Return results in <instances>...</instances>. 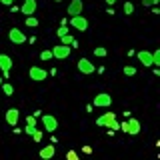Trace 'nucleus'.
Instances as JSON below:
<instances>
[{
  "instance_id": "obj_6",
  "label": "nucleus",
  "mask_w": 160,
  "mask_h": 160,
  "mask_svg": "<svg viewBox=\"0 0 160 160\" xmlns=\"http://www.w3.org/2000/svg\"><path fill=\"white\" fill-rule=\"evenodd\" d=\"M8 38H10V42H12V44H24V42L28 40V38H26V34H24L20 28H10Z\"/></svg>"
},
{
  "instance_id": "obj_28",
  "label": "nucleus",
  "mask_w": 160,
  "mask_h": 160,
  "mask_svg": "<svg viewBox=\"0 0 160 160\" xmlns=\"http://www.w3.org/2000/svg\"><path fill=\"white\" fill-rule=\"evenodd\" d=\"M34 130H36L34 126H26V128H24V132H26L28 136H32V134H34Z\"/></svg>"
},
{
  "instance_id": "obj_23",
  "label": "nucleus",
  "mask_w": 160,
  "mask_h": 160,
  "mask_svg": "<svg viewBox=\"0 0 160 160\" xmlns=\"http://www.w3.org/2000/svg\"><path fill=\"white\" fill-rule=\"evenodd\" d=\"M122 72L126 74V76H134V74H136V68H134V66H128V64H126V66H124V70H122Z\"/></svg>"
},
{
  "instance_id": "obj_10",
  "label": "nucleus",
  "mask_w": 160,
  "mask_h": 160,
  "mask_svg": "<svg viewBox=\"0 0 160 160\" xmlns=\"http://www.w3.org/2000/svg\"><path fill=\"white\" fill-rule=\"evenodd\" d=\"M42 124H44V128H46V132H54V130L58 128V120H56V116H52V114H42Z\"/></svg>"
},
{
  "instance_id": "obj_12",
  "label": "nucleus",
  "mask_w": 160,
  "mask_h": 160,
  "mask_svg": "<svg viewBox=\"0 0 160 160\" xmlns=\"http://www.w3.org/2000/svg\"><path fill=\"white\" fill-rule=\"evenodd\" d=\"M36 8H38V2H36V0H24V4L20 6V12L26 14V16H34Z\"/></svg>"
},
{
  "instance_id": "obj_16",
  "label": "nucleus",
  "mask_w": 160,
  "mask_h": 160,
  "mask_svg": "<svg viewBox=\"0 0 160 160\" xmlns=\"http://www.w3.org/2000/svg\"><path fill=\"white\" fill-rule=\"evenodd\" d=\"M60 40H62V42H60V44H64V46H72V42H74V36H72V34H64V36L62 38H60Z\"/></svg>"
},
{
  "instance_id": "obj_13",
  "label": "nucleus",
  "mask_w": 160,
  "mask_h": 160,
  "mask_svg": "<svg viewBox=\"0 0 160 160\" xmlns=\"http://www.w3.org/2000/svg\"><path fill=\"white\" fill-rule=\"evenodd\" d=\"M18 120H20V112H18V108H8V110H6V122L10 124V126H16Z\"/></svg>"
},
{
  "instance_id": "obj_8",
  "label": "nucleus",
  "mask_w": 160,
  "mask_h": 160,
  "mask_svg": "<svg viewBox=\"0 0 160 160\" xmlns=\"http://www.w3.org/2000/svg\"><path fill=\"white\" fill-rule=\"evenodd\" d=\"M76 66H78V70H80V74H86V76H88V74H94V70H96V66H94V64L90 62L88 58H80Z\"/></svg>"
},
{
  "instance_id": "obj_20",
  "label": "nucleus",
  "mask_w": 160,
  "mask_h": 160,
  "mask_svg": "<svg viewBox=\"0 0 160 160\" xmlns=\"http://www.w3.org/2000/svg\"><path fill=\"white\" fill-rule=\"evenodd\" d=\"M160 64V50H154L152 52V66H158Z\"/></svg>"
},
{
  "instance_id": "obj_3",
  "label": "nucleus",
  "mask_w": 160,
  "mask_h": 160,
  "mask_svg": "<svg viewBox=\"0 0 160 160\" xmlns=\"http://www.w3.org/2000/svg\"><path fill=\"white\" fill-rule=\"evenodd\" d=\"M110 104H112V96L106 92H100L94 96V102H92V106H96V108H108Z\"/></svg>"
},
{
  "instance_id": "obj_34",
  "label": "nucleus",
  "mask_w": 160,
  "mask_h": 160,
  "mask_svg": "<svg viewBox=\"0 0 160 160\" xmlns=\"http://www.w3.org/2000/svg\"><path fill=\"white\" fill-rule=\"evenodd\" d=\"M54 2H62V0H54Z\"/></svg>"
},
{
  "instance_id": "obj_9",
  "label": "nucleus",
  "mask_w": 160,
  "mask_h": 160,
  "mask_svg": "<svg viewBox=\"0 0 160 160\" xmlns=\"http://www.w3.org/2000/svg\"><path fill=\"white\" fill-rule=\"evenodd\" d=\"M10 68H12V58L8 54H0V70H2L4 78L10 76Z\"/></svg>"
},
{
  "instance_id": "obj_5",
  "label": "nucleus",
  "mask_w": 160,
  "mask_h": 160,
  "mask_svg": "<svg viewBox=\"0 0 160 160\" xmlns=\"http://www.w3.org/2000/svg\"><path fill=\"white\" fill-rule=\"evenodd\" d=\"M70 52H72V48H70V46L58 44V46H54V48H52V58H56V60H64V58H68V56H70Z\"/></svg>"
},
{
  "instance_id": "obj_35",
  "label": "nucleus",
  "mask_w": 160,
  "mask_h": 160,
  "mask_svg": "<svg viewBox=\"0 0 160 160\" xmlns=\"http://www.w3.org/2000/svg\"><path fill=\"white\" fill-rule=\"evenodd\" d=\"M0 84H2V78H0Z\"/></svg>"
},
{
  "instance_id": "obj_4",
  "label": "nucleus",
  "mask_w": 160,
  "mask_h": 160,
  "mask_svg": "<svg viewBox=\"0 0 160 160\" xmlns=\"http://www.w3.org/2000/svg\"><path fill=\"white\" fill-rule=\"evenodd\" d=\"M70 24H72V28L74 30H78V32H86L88 30V20H86V16H72L70 18Z\"/></svg>"
},
{
  "instance_id": "obj_17",
  "label": "nucleus",
  "mask_w": 160,
  "mask_h": 160,
  "mask_svg": "<svg viewBox=\"0 0 160 160\" xmlns=\"http://www.w3.org/2000/svg\"><path fill=\"white\" fill-rule=\"evenodd\" d=\"M0 86H2V92L4 94H6V96H12V94H14V86H12V84H0Z\"/></svg>"
},
{
  "instance_id": "obj_15",
  "label": "nucleus",
  "mask_w": 160,
  "mask_h": 160,
  "mask_svg": "<svg viewBox=\"0 0 160 160\" xmlns=\"http://www.w3.org/2000/svg\"><path fill=\"white\" fill-rule=\"evenodd\" d=\"M136 58L140 60V64H144V66H152V52H148V50L136 52Z\"/></svg>"
},
{
  "instance_id": "obj_1",
  "label": "nucleus",
  "mask_w": 160,
  "mask_h": 160,
  "mask_svg": "<svg viewBox=\"0 0 160 160\" xmlns=\"http://www.w3.org/2000/svg\"><path fill=\"white\" fill-rule=\"evenodd\" d=\"M96 126H104V128L120 130V124L116 122V112H104L102 116H98V118H96Z\"/></svg>"
},
{
  "instance_id": "obj_21",
  "label": "nucleus",
  "mask_w": 160,
  "mask_h": 160,
  "mask_svg": "<svg viewBox=\"0 0 160 160\" xmlns=\"http://www.w3.org/2000/svg\"><path fill=\"white\" fill-rule=\"evenodd\" d=\"M66 160H80V156H78L76 150H68V152H66Z\"/></svg>"
},
{
  "instance_id": "obj_2",
  "label": "nucleus",
  "mask_w": 160,
  "mask_h": 160,
  "mask_svg": "<svg viewBox=\"0 0 160 160\" xmlns=\"http://www.w3.org/2000/svg\"><path fill=\"white\" fill-rule=\"evenodd\" d=\"M120 130H124L126 134H132V136H136L140 132V122L136 118H128L124 124H120Z\"/></svg>"
},
{
  "instance_id": "obj_30",
  "label": "nucleus",
  "mask_w": 160,
  "mask_h": 160,
  "mask_svg": "<svg viewBox=\"0 0 160 160\" xmlns=\"http://www.w3.org/2000/svg\"><path fill=\"white\" fill-rule=\"evenodd\" d=\"M82 152H84V154H90V152H92V148H90V146H84Z\"/></svg>"
},
{
  "instance_id": "obj_22",
  "label": "nucleus",
  "mask_w": 160,
  "mask_h": 160,
  "mask_svg": "<svg viewBox=\"0 0 160 160\" xmlns=\"http://www.w3.org/2000/svg\"><path fill=\"white\" fill-rule=\"evenodd\" d=\"M94 54H96V56L98 58H104V56H106V48H102V46H98V48H94Z\"/></svg>"
},
{
  "instance_id": "obj_29",
  "label": "nucleus",
  "mask_w": 160,
  "mask_h": 160,
  "mask_svg": "<svg viewBox=\"0 0 160 160\" xmlns=\"http://www.w3.org/2000/svg\"><path fill=\"white\" fill-rule=\"evenodd\" d=\"M14 2H16V0H0V4H4V6H12Z\"/></svg>"
},
{
  "instance_id": "obj_26",
  "label": "nucleus",
  "mask_w": 160,
  "mask_h": 160,
  "mask_svg": "<svg viewBox=\"0 0 160 160\" xmlns=\"http://www.w3.org/2000/svg\"><path fill=\"white\" fill-rule=\"evenodd\" d=\"M56 34H58V38H62L64 34H68V28H66V26H60V28L56 30Z\"/></svg>"
},
{
  "instance_id": "obj_11",
  "label": "nucleus",
  "mask_w": 160,
  "mask_h": 160,
  "mask_svg": "<svg viewBox=\"0 0 160 160\" xmlns=\"http://www.w3.org/2000/svg\"><path fill=\"white\" fill-rule=\"evenodd\" d=\"M28 74H30V78H32L34 82H42V80L48 78V72H46L44 68H40V66H32Z\"/></svg>"
},
{
  "instance_id": "obj_33",
  "label": "nucleus",
  "mask_w": 160,
  "mask_h": 160,
  "mask_svg": "<svg viewBox=\"0 0 160 160\" xmlns=\"http://www.w3.org/2000/svg\"><path fill=\"white\" fill-rule=\"evenodd\" d=\"M114 2H116V0H106V4H114Z\"/></svg>"
},
{
  "instance_id": "obj_27",
  "label": "nucleus",
  "mask_w": 160,
  "mask_h": 160,
  "mask_svg": "<svg viewBox=\"0 0 160 160\" xmlns=\"http://www.w3.org/2000/svg\"><path fill=\"white\" fill-rule=\"evenodd\" d=\"M26 126H34V128H36V118H34V116H28L26 118Z\"/></svg>"
},
{
  "instance_id": "obj_32",
  "label": "nucleus",
  "mask_w": 160,
  "mask_h": 160,
  "mask_svg": "<svg viewBox=\"0 0 160 160\" xmlns=\"http://www.w3.org/2000/svg\"><path fill=\"white\" fill-rule=\"evenodd\" d=\"M160 4V0H152V6H158Z\"/></svg>"
},
{
  "instance_id": "obj_19",
  "label": "nucleus",
  "mask_w": 160,
  "mask_h": 160,
  "mask_svg": "<svg viewBox=\"0 0 160 160\" xmlns=\"http://www.w3.org/2000/svg\"><path fill=\"white\" fill-rule=\"evenodd\" d=\"M40 60H44V62L52 60V50H42V52H40Z\"/></svg>"
},
{
  "instance_id": "obj_14",
  "label": "nucleus",
  "mask_w": 160,
  "mask_h": 160,
  "mask_svg": "<svg viewBox=\"0 0 160 160\" xmlns=\"http://www.w3.org/2000/svg\"><path fill=\"white\" fill-rule=\"evenodd\" d=\"M38 154H40V158H42V160H52L54 154H56V148H54V144H48V146L40 148Z\"/></svg>"
},
{
  "instance_id": "obj_31",
  "label": "nucleus",
  "mask_w": 160,
  "mask_h": 160,
  "mask_svg": "<svg viewBox=\"0 0 160 160\" xmlns=\"http://www.w3.org/2000/svg\"><path fill=\"white\" fill-rule=\"evenodd\" d=\"M142 4L144 6H152V0H142Z\"/></svg>"
},
{
  "instance_id": "obj_7",
  "label": "nucleus",
  "mask_w": 160,
  "mask_h": 160,
  "mask_svg": "<svg viewBox=\"0 0 160 160\" xmlns=\"http://www.w3.org/2000/svg\"><path fill=\"white\" fill-rule=\"evenodd\" d=\"M82 10H84L82 0H70V4H68L66 12H68V16L72 18V16H80V14H82Z\"/></svg>"
},
{
  "instance_id": "obj_18",
  "label": "nucleus",
  "mask_w": 160,
  "mask_h": 160,
  "mask_svg": "<svg viewBox=\"0 0 160 160\" xmlns=\"http://www.w3.org/2000/svg\"><path fill=\"white\" fill-rule=\"evenodd\" d=\"M26 26L28 28H36L38 26V18L36 16H26Z\"/></svg>"
},
{
  "instance_id": "obj_24",
  "label": "nucleus",
  "mask_w": 160,
  "mask_h": 160,
  "mask_svg": "<svg viewBox=\"0 0 160 160\" xmlns=\"http://www.w3.org/2000/svg\"><path fill=\"white\" fill-rule=\"evenodd\" d=\"M132 12H134V4H132V2H126V4H124V14H126V16H130Z\"/></svg>"
},
{
  "instance_id": "obj_25",
  "label": "nucleus",
  "mask_w": 160,
  "mask_h": 160,
  "mask_svg": "<svg viewBox=\"0 0 160 160\" xmlns=\"http://www.w3.org/2000/svg\"><path fill=\"white\" fill-rule=\"evenodd\" d=\"M32 138H34V142H40V140H42V130H34Z\"/></svg>"
}]
</instances>
